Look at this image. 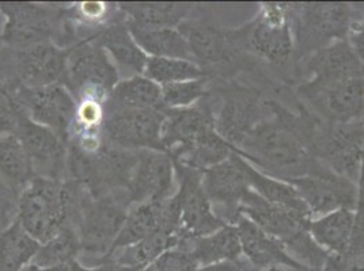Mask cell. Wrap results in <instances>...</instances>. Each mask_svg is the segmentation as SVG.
Returning a JSON list of instances; mask_svg holds the SVG:
<instances>
[{"mask_svg": "<svg viewBox=\"0 0 364 271\" xmlns=\"http://www.w3.org/2000/svg\"><path fill=\"white\" fill-rule=\"evenodd\" d=\"M143 75L161 87L171 83L207 77L205 72L193 61L166 57H149Z\"/></svg>", "mask_w": 364, "mask_h": 271, "instance_id": "36", "label": "cell"}, {"mask_svg": "<svg viewBox=\"0 0 364 271\" xmlns=\"http://www.w3.org/2000/svg\"><path fill=\"white\" fill-rule=\"evenodd\" d=\"M83 187L76 182L34 177L19 193L16 219L40 244L53 239L65 226H76Z\"/></svg>", "mask_w": 364, "mask_h": 271, "instance_id": "2", "label": "cell"}, {"mask_svg": "<svg viewBox=\"0 0 364 271\" xmlns=\"http://www.w3.org/2000/svg\"><path fill=\"white\" fill-rule=\"evenodd\" d=\"M128 23V22H127ZM137 45L149 57L192 60L188 43L178 28L140 29L128 23ZM195 62V61H193Z\"/></svg>", "mask_w": 364, "mask_h": 271, "instance_id": "30", "label": "cell"}, {"mask_svg": "<svg viewBox=\"0 0 364 271\" xmlns=\"http://www.w3.org/2000/svg\"><path fill=\"white\" fill-rule=\"evenodd\" d=\"M198 263L192 255L182 248H174L161 256L152 271H198Z\"/></svg>", "mask_w": 364, "mask_h": 271, "instance_id": "38", "label": "cell"}, {"mask_svg": "<svg viewBox=\"0 0 364 271\" xmlns=\"http://www.w3.org/2000/svg\"><path fill=\"white\" fill-rule=\"evenodd\" d=\"M67 271H139L136 269H131V267H125L122 265H117L114 262H110V260H105V262H101L95 266H86V265H82L79 260H74Z\"/></svg>", "mask_w": 364, "mask_h": 271, "instance_id": "41", "label": "cell"}, {"mask_svg": "<svg viewBox=\"0 0 364 271\" xmlns=\"http://www.w3.org/2000/svg\"><path fill=\"white\" fill-rule=\"evenodd\" d=\"M198 271H245L240 262H222L198 267Z\"/></svg>", "mask_w": 364, "mask_h": 271, "instance_id": "42", "label": "cell"}, {"mask_svg": "<svg viewBox=\"0 0 364 271\" xmlns=\"http://www.w3.org/2000/svg\"><path fill=\"white\" fill-rule=\"evenodd\" d=\"M262 271H304L299 270V269H294V267H289V266H276V267H271V269H267V270Z\"/></svg>", "mask_w": 364, "mask_h": 271, "instance_id": "44", "label": "cell"}, {"mask_svg": "<svg viewBox=\"0 0 364 271\" xmlns=\"http://www.w3.org/2000/svg\"><path fill=\"white\" fill-rule=\"evenodd\" d=\"M211 79L203 77L198 80H188L162 86V101L165 110L186 109L198 105L208 94Z\"/></svg>", "mask_w": 364, "mask_h": 271, "instance_id": "37", "label": "cell"}, {"mask_svg": "<svg viewBox=\"0 0 364 271\" xmlns=\"http://www.w3.org/2000/svg\"><path fill=\"white\" fill-rule=\"evenodd\" d=\"M16 202L18 196L10 189L0 190V235L16 219Z\"/></svg>", "mask_w": 364, "mask_h": 271, "instance_id": "39", "label": "cell"}, {"mask_svg": "<svg viewBox=\"0 0 364 271\" xmlns=\"http://www.w3.org/2000/svg\"><path fill=\"white\" fill-rule=\"evenodd\" d=\"M234 148L216 131L204 136L192 148L171 156L176 163L191 167L198 171H205L228 160Z\"/></svg>", "mask_w": 364, "mask_h": 271, "instance_id": "33", "label": "cell"}, {"mask_svg": "<svg viewBox=\"0 0 364 271\" xmlns=\"http://www.w3.org/2000/svg\"><path fill=\"white\" fill-rule=\"evenodd\" d=\"M203 187L216 214L230 226L240 220L243 198L250 192L240 156L234 152L228 160L203 171Z\"/></svg>", "mask_w": 364, "mask_h": 271, "instance_id": "16", "label": "cell"}, {"mask_svg": "<svg viewBox=\"0 0 364 271\" xmlns=\"http://www.w3.org/2000/svg\"><path fill=\"white\" fill-rule=\"evenodd\" d=\"M364 76V64L359 60L348 40L334 43L298 61L294 67L292 83L302 80H340Z\"/></svg>", "mask_w": 364, "mask_h": 271, "instance_id": "20", "label": "cell"}, {"mask_svg": "<svg viewBox=\"0 0 364 271\" xmlns=\"http://www.w3.org/2000/svg\"><path fill=\"white\" fill-rule=\"evenodd\" d=\"M240 160H241V166H242L247 182H249V186L257 196L279 208L296 211V213H301V214L311 219L310 211L304 205L302 198L289 182L277 179L271 175L264 174L253 165L246 162L241 156H240Z\"/></svg>", "mask_w": 364, "mask_h": 271, "instance_id": "26", "label": "cell"}, {"mask_svg": "<svg viewBox=\"0 0 364 271\" xmlns=\"http://www.w3.org/2000/svg\"><path fill=\"white\" fill-rule=\"evenodd\" d=\"M67 76L64 86L76 101L98 99L107 102L120 74L107 52L92 37L67 48Z\"/></svg>", "mask_w": 364, "mask_h": 271, "instance_id": "10", "label": "cell"}, {"mask_svg": "<svg viewBox=\"0 0 364 271\" xmlns=\"http://www.w3.org/2000/svg\"><path fill=\"white\" fill-rule=\"evenodd\" d=\"M231 34L245 55L274 68L287 70V83H292L295 38L289 3H259L255 18L231 29Z\"/></svg>", "mask_w": 364, "mask_h": 271, "instance_id": "3", "label": "cell"}, {"mask_svg": "<svg viewBox=\"0 0 364 271\" xmlns=\"http://www.w3.org/2000/svg\"><path fill=\"white\" fill-rule=\"evenodd\" d=\"M210 95L215 109V131L235 150L255 126L269 114L261 91L231 80H213Z\"/></svg>", "mask_w": 364, "mask_h": 271, "instance_id": "8", "label": "cell"}, {"mask_svg": "<svg viewBox=\"0 0 364 271\" xmlns=\"http://www.w3.org/2000/svg\"><path fill=\"white\" fill-rule=\"evenodd\" d=\"M189 46L192 60L213 80H231L253 67V57L237 46L231 29L210 18L189 16L178 28Z\"/></svg>", "mask_w": 364, "mask_h": 271, "instance_id": "4", "label": "cell"}, {"mask_svg": "<svg viewBox=\"0 0 364 271\" xmlns=\"http://www.w3.org/2000/svg\"><path fill=\"white\" fill-rule=\"evenodd\" d=\"M129 25L140 29L180 28L195 7L183 3H119Z\"/></svg>", "mask_w": 364, "mask_h": 271, "instance_id": "24", "label": "cell"}, {"mask_svg": "<svg viewBox=\"0 0 364 271\" xmlns=\"http://www.w3.org/2000/svg\"><path fill=\"white\" fill-rule=\"evenodd\" d=\"M67 55V48L41 43L9 49V62L21 86L38 89L65 83Z\"/></svg>", "mask_w": 364, "mask_h": 271, "instance_id": "13", "label": "cell"}, {"mask_svg": "<svg viewBox=\"0 0 364 271\" xmlns=\"http://www.w3.org/2000/svg\"><path fill=\"white\" fill-rule=\"evenodd\" d=\"M181 248L192 255L198 267L222 262H240L242 259L237 226L230 224L222 226L211 235L191 240Z\"/></svg>", "mask_w": 364, "mask_h": 271, "instance_id": "25", "label": "cell"}, {"mask_svg": "<svg viewBox=\"0 0 364 271\" xmlns=\"http://www.w3.org/2000/svg\"><path fill=\"white\" fill-rule=\"evenodd\" d=\"M40 243L16 219L0 235V271H22L40 250Z\"/></svg>", "mask_w": 364, "mask_h": 271, "instance_id": "32", "label": "cell"}, {"mask_svg": "<svg viewBox=\"0 0 364 271\" xmlns=\"http://www.w3.org/2000/svg\"><path fill=\"white\" fill-rule=\"evenodd\" d=\"M165 111L129 109L107 104L104 141L124 151H161Z\"/></svg>", "mask_w": 364, "mask_h": 271, "instance_id": "11", "label": "cell"}, {"mask_svg": "<svg viewBox=\"0 0 364 271\" xmlns=\"http://www.w3.org/2000/svg\"><path fill=\"white\" fill-rule=\"evenodd\" d=\"M0 177L16 196L36 177L31 159L16 135L0 136Z\"/></svg>", "mask_w": 364, "mask_h": 271, "instance_id": "29", "label": "cell"}, {"mask_svg": "<svg viewBox=\"0 0 364 271\" xmlns=\"http://www.w3.org/2000/svg\"><path fill=\"white\" fill-rule=\"evenodd\" d=\"M289 7L295 64L334 43L348 40L355 22V11L349 3H289Z\"/></svg>", "mask_w": 364, "mask_h": 271, "instance_id": "7", "label": "cell"}, {"mask_svg": "<svg viewBox=\"0 0 364 271\" xmlns=\"http://www.w3.org/2000/svg\"><path fill=\"white\" fill-rule=\"evenodd\" d=\"M158 231H166L164 226V201L131 205L125 223L110 253L119 248L134 245L139 241L150 238Z\"/></svg>", "mask_w": 364, "mask_h": 271, "instance_id": "28", "label": "cell"}, {"mask_svg": "<svg viewBox=\"0 0 364 271\" xmlns=\"http://www.w3.org/2000/svg\"><path fill=\"white\" fill-rule=\"evenodd\" d=\"M177 177V198L180 202L178 236L181 248L186 243L211 235L226 226L216 214L203 187V172L174 162Z\"/></svg>", "mask_w": 364, "mask_h": 271, "instance_id": "12", "label": "cell"}, {"mask_svg": "<svg viewBox=\"0 0 364 271\" xmlns=\"http://www.w3.org/2000/svg\"><path fill=\"white\" fill-rule=\"evenodd\" d=\"M80 241L76 226H68L49 241L40 245L31 263L41 267H68L79 259Z\"/></svg>", "mask_w": 364, "mask_h": 271, "instance_id": "34", "label": "cell"}, {"mask_svg": "<svg viewBox=\"0 0 364 271\" xmlns=\"http://www.w3.org/2000/svg\"><path fill=\"white\" fill-rule=\"evenodd\" d=\"M177 189L174 160L167 152L139 151L128 184L131 205L165 201Z\"/></svg>", "mask_w": 364, "mask_h": 271, "instance_id": "18", "label": "cell"}, {"mask_svg": "<svg viewBox=\"0 0 364 271\" xmlns=\"http://www.w3.org/2000/svg\"><path fill=\"white\" fill-rule=\"evenodd\" d=\"M152 269H154V265H152V266H150V267H147V269H146V270H143V271H152Z\"/></svg>", "mask_w": 364, "mask_h": 271, "instance_id": "46", "label": "cell"}, {"mask_svg": "<svg viewBox=\"0 0 364 271\" xmlns=\"http://www.w3.org/2000/svg\"><path fill=\"white\" fill-rule=\"evenodd\" d=\"M235 226L241 241L242 258L255 271L267 270L276 266L311 271L289 255L280 241L273 239L245 216L240 217Z\"/></svg>", "mask_w": 364, "mask_h": 271, "instance_id": "21", "label": "cell"}, {"mask_svg": "<svg viewBox=\"0 0 364 271\" xmlns=\"http://www.w3.org/2000/svg\"><path fill=\"white\" fill-rule=\"evenodd\" d=\"M268 117L245 137L234 152L273 178L291 181L317 172L323 163L307 148L299 132L298 111L267 98Z\"/></svg>", "mask_w": 364, "mask_h": 271, "instance_id": "1", "label": "cell"}, {"mask_svg": "<svg viewBox=\"0 0 364 271\" xmlns=\"http://www.w3.org/2000/svg\"><path fill=\"white\" fill-rule=\"evenodd\" d=\"M14 135L28 153L36 177L55 181L68 179V144L53 131L23 116Z\"/></svg>", "mask_w": 364, "mask_h": 271, "instance_id": "17", "label": "cell"}, {"mask_svg": "<svg viewBox=\"0 0 364 271\" xmlns=\"http://www.w3.org/2000/svg\"><path fill=\"white\" fill-rule=\"evenodd\" d=\"M356 211L337 209L326 213L309 223V233L313 240L329 255L343 256L353 236Z\"/></svg>", "mask_w": 364, "mask_h": 271, "instance_id": "23", "label": "cell"}, {"mask_svg": "<svg viewBox=\"0 0 364 271\" xmlns=\"http://www.w3.org/2000/svg\"><path fill=\"white\" fill-rule=\"evenodd\" d=\"M107 104L165 111L162 101V87L144 75L131 76L120 80L112 91Z\"/></svg>", "mask_w": 364, "mask_h": 271, "instance_id": "31", "label": "cell"}, {"mask_svg": "<svg viewBox=\"0 0 364 271\" xmlns=\"http://www.w3.org/2000/svg\"><path fill=\"white\" fill-rule=\"evenodd\" d=\"M129 208L128 197H92L83 189L76 221L82 265L95 266L109 255Z\"/></svg>", "mask_w": 364, "mask_h": 271, "instance_id": "5", "label": "cell"}, {"mask_svg": "<svg viewBox=\"0 0 364 271\" xmlns=\"http://www.w3.org/2000/svg\"><path fill=\"white\" fill-rule=\"evenodd\" d=\"M294 95L304 107L328 123L352 125L364 118V76L340 80H302Z\"/></svg>", "mask_w": 364, "mask_h": 271, "instance_id": "9", "label": "cell"}, {"mask_svg": "<svg viewBox=\"0 0 364 271\" xmlns=\"http://www.w3.org/2000/svg\"><path fill=\"white\" fill-rule=\"evenodd\" d=\"M349 44L353 48L359 60L364 64V16L355 21L348 35Z\"/></svg>", "mask_w": 364, "mask_h": 271, "instance_id": "40", "label": "cell"}, {"mask_svg": "<svg viewBox=\"0 0 364 271\" xmlns=\"http://www.w3.org/2000/svg\"><path fill=\"white\" fill-rule=\"evenodd\" d=\"M0 13L4 18L1 43L9 49H19L41 43H55L63 46L74 33L68 28L65 9L26 3L0 1ZM65 48V46H64Z\"/></svg>", "mask_w": 364, "mask_h": 271, "instance_id": "6", "label": "cell"}, {"mask_svg": "<svg viewBox=\"0 0 364 271\" xmlns=\"http://www.w3.org/2000/svg\"><path fill=\"white\" fill-rule=\"evenodd\" d=\"M18 98L25 114L31 121L53 131L68 144L77 105L71 91L64 84L38 89L19 86Z\"/></svg>", "mask_w": 364, "mask_h": 271, "instance_id": "14", "label": "cell"}, {"mask_svg": "<svg viewBox=\"0 0 364 271\" xmlns=\"http://www.w3.org/2000/svg\"><path fill=\"white\" fill-rule=\"evenodd\" d=\"M19 86L6 57L0 62V136L14 135L19 121L26 116L18 98Z\"/></svg>", "mask_w": 364, "mask_h": 271, "instance_id": "35", "label": "cell"}, {"mask_svg": "<svg viewBox=\"0 0 364 271\" xmlns=\"http://www.w3.org/2000/svg\"><path fill=\"white\" fill-rule=\"evenodd\" d=\"M4 189H9L3 182H0V190H4Z\"/></svg>", "mask_w": 364, "mask_h": 271, "instance_id": "45", "label": "cell"}, {"mask_svg": "<svg viewBox=\"0 0 364 271\" xmlns=\"http://www.w3.org/2000/svg\"><path fill=\"white\" fill-rule=\"evenodd\" d=\"M287 182L296 189L311 219L337 209L356 211L358 184L337 175L325 165L311 175Z\"/></svg>", "mask_w": 364, "mask_h": 271, "instance_id": "15", "label": "cell"}, {"mask_svg": "<svg viewBox=\"0 0 364 271\" xmlns=\"http://www.w3.org/2000/svg\"><path fill=\"white\" fill-rule=\"evenodd\" d=\"M68 267H41L37 266L34 263H31L29 266H26L22 271H67Z\"/></svg>", "mask_w": 364, "mask_h": 271, "instance_id": "43", "label": "cell"}, {"mask_svg": "<svg viewBox=\"0 0 364 271\" xmlns=\"http://www.w3.org/2000/svg\"><path fill=\"white\" fill-rule=\"evenodd\" d=\"M215 131V109L208 94L198 105L165 110L162 129L164 150L170 156L192 148L204 136Z\"/></svg>", "mask_w": 364, "mask_h": 271, "instance_id": "19", "label": "cell"}, {"mask_svg": "<svg viewBox=\"0 0 364 271\" xmlns=\"http://www.w3.org/2000/svg\"><path fill=\"white\" fill-rule=\"evenodd\" d=\"M91 37L107 52L119 74L120 71H125L128 77L144 74L149 56L137 45L125 16Z\"/></svg>", "mask_w": 364, "mask_h": 271, "instance_id": "22", "label": "cell"}, {"mask_svg": "<svg viewBox=\"0 0 364 271\" xmlns=\"http://www.w3.org/2000/svg\"><path fill=\"white\" fill-rule=\"evenodd\" d=\"M180 244L181 240L177 233L158 231L134 245L112 251L102 262L110 260L125 267L143 271L152 266L167 251L180 247Z\"/></svg>", "mask_w": 364, "mask_h": 271, "instance_id": "27", "label": "cell"}]
</instances>
